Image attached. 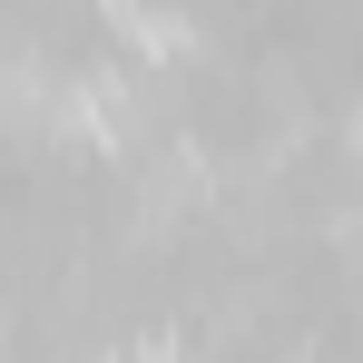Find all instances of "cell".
Instances as JSON below:
<instances>
[{
  "label": "cell",
  "mask_w": 363,
  "mask_h": 363,
  "mask_svg": "<svg viewBox=\"0 0 363 363\" xmlns=\"http://www.w3.org/2000/svg\"><path fill=\"white\" fill-rule=\"evenodd\" d=\"M99 10H108V30H118L138 60H177V50H186V20L157 10V0H99Z\"/></svg>",
  "instance_id": "obj_1"
},
{
  "label": "cell",
  "mask_w": 363,
  "mask_h": 363,
  "mask_svg": "<svg viewBox=\"0 0 363 363\" xmlns=\"http://www.w3.org/2000/svg\"><path fill=\"white\" fill-rule=\"evenodd\" d=\"M334 245H344V255H354V265H363V206H354V216H344V226H334Z\"/></svg>",
  "instance_id": "obj_2"
},
{
  "label": "cell",
  "mask_w": 363,
  "mask_h": 363,
  "mask_svg": "<svg viewBox=\"0 0 363 363\" xmlns=\"http://www.w3.org/2000/svg\"><path fill=\"white\" fill-rule=\"evenodd\" d=\"M354 157H363V118H354Z\"/></svg>",
  "instance_id": "obj_3"
}]
</instances>
